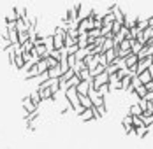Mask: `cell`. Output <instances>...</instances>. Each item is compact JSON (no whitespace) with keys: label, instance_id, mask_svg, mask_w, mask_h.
Masks as SVG:
<instances>
[{"label":"cell","instance_id":"1","mask_svg":"<svg viewBox=\"0 0 153 149\" xmlns=\"http://www.w3.org/2000/svg\"><path fill=\"white\" fill-rule=\"evenodd\" d=\"M153 63V55H148V56H144V58H139L137 65H136V72L141 74V72H144V70H148V67Z\"/></svg>","mask_w":153,"mask_h":149},{"label":"cell","instance_id":"2","mask_svg":"<svg viewBox=\"0 0 153 149\" xmlns=\"http://www.w3.org/2000/svg\"><path fill=\"white\" fill-rule=\"evenodd\" d=\"M76 89H77V95H88V91L93 89V77L90 81H81L76 86Z\"/></svg>","mask_w":153,"mask_h":149},{"label":"cell","instance_id":"3","mask_svg":"<svg viewBox=\"0 0 153 149\" xmlns=\"http://www.w3.org/2000/svg\"><path fill=\"white\" fill-rule=\"evenodd\" d=\"M21 109H23V112L27 114V112H33V111H37L39 105L33 104V102L30 100V97H25V98L21 100Z\"/></svg>","mask_w":153,"mask_h":149},{"label":"cell","instance_id":"4","mask_svg":"<svg viewBox=\"0 0 153 149\" xmlns=\"http://www.w3.org/2000/svg\"><path fill=\"white\" fill-rule=\"evenodd\" d=\"M106 83H109V74L104 70L102 74H99V75L93 77V89H97L99 86H102V84H106Z\"/></svg>","mask_w":153,"mask_h":149},{"label":"cell","instance_id":"5","mask_svg":"<svg viewBox=\"0 0 153 149\" xmlns=\"http://www.w3.org/2000/svg\"><path fill=\"white\" fill-rule=\"evenodd\" d=\"M65 33H53V46H55V49L65 47Z\"/></svg>","mask_w":153,"mask_h":149},{"label":"cell","instance_id":"6","mask_svg":"<svg viewBox=\"0 0 153 149\" xmlns=\"http://www.w3.org/2000/svg\"><path fill=\"white\" fill-rule=\"evenodd\" d=\"M139 61V56L136 53H130L127 58H125V65H127V69H132V67H136Z\"/></svg>","mask_w":153,"mask_h":149},{"label":"cell","instance_id":"7","mask_svg":"<svg viewBox=\"0 0 153 149\" xmlns=\"http://www.w3.org/2000/svg\"><path fill=\"white\" fill-rule=\"evenodd\" d=\"M60 75H62L60 63H58L56 67H51V69H48V77H49V79H58Z\"/></svg>","mask_w":153,"mask_h":149},{"label":"cell","instance_id":"8","mask_svg":"<svg viewBox=\"0 0 153 149\" xmlns=\"http://www.w3.org/2000/svg\"><path fill=\"white\" fill-rule=\"evenodd\" d=\"M37 91H39V95H41L42 102H44V100L53 102V91H51V88H42V89H37Z\"/></svg>","mask_w":153,"mask_h":149},{"label":"cell","instance_id":"9","mask_svg":"<svg viewBox=\"0 0 153 149\" xmlns=\"http://www.w3.org/2000/svg\"><path fill=\"white\" fill-rule=\"evenodd\" d=\"M18 19H19V18H18V13H16V7L9 9L7 14H5V23H16Z\"/></svg>","mask_w":153,"mask_h":149},{"label":"cell","instance_id":"10","mask_svg":"<svg viewBox=\"0 0 153 149\" xmlns=\"http://www.w3.org/2000/svg\"><path fill=\"white\" fill-rule=\"evenodd\" d=\"M37 75H39V72H37V67H35V65H32L30 69H28V70L25 72L23 79H25V81H32V79H35Z\"/></svg>","mask_w":153,"mask_h":149},{"label":"cell","instance_id":"11","mask_svg":"<svg viewBox=\"0 0 153 149\" xmlns=\"http://www.w3.org/2000/svg\"><path fill=\"white\" fill-rule=\"evenodd\" d=\"M88 46V32H83L77 35V47H86Z\"/></svg>","mask_w":153,"mask_h":149},{"label":"cell","instance_id":"12","mask_svg":"<svg viewBox=\"0 0 153 149\" xmlns=\"http://www.w3.org/2000/svg\"><path fill=\"white\" fill-rule=\"evenodd\" d=\"M79 118H81V121H85V123H86V121H92V119H95V118H93L92 107H90V109H85V111L79 114Z\"/></svg>","mask_w":153,"mask_h":149},{"label":"cell","instance_id":"13","mask_svg":"<svg viewBox=\"0 0 153 149\" xmlns=\"http://www.w3.org/2000/svg\"><path fill=\"white\" fill-rule=\"evenodd\" d=\"M79 104L83 105V107H85V109H90V107H92V98H90V97H88V95H79Z\"/></svg>","mask_w":153,"mask_h":149},{"label":"cell","instance_id":"14","mask_svg":"<svg viewBox=\"0 0 153 149\" xmlns=\"http://www.w3.org/2000/svg\"><path fill=\"white\" fill-rule=\"evenodd\" d=\"M134 134L137 135L139 139H144L146 135L150 134V128L148 126H139V128H134Z\"/></svg>","mask_w":153,"mask_h":149},{"label":"cell","instance_id":"15","mask_svg":"<svg viewBox=\"0 0 153 149\" xmlns=\"http://www.w3.org/2000/svg\"><path fill=\"white\" fill-rule=\"evenodd\" d=\"M134 95H136V98H144V97L148 95V89H146V86H144V84H141V86H137V88H136Z\"/></svg>","mask_w":153,"mask_h":149},{"label":"cell","instance_id":"16","mask_svg":"<svg viewBox=\"0 0 153 149\" xmlns=\"http://www.w3.org/2000/svg\"><path fill=\"white\" fill-rule=\"evenodd\" d=\"M7 32H9V42L11 44H18V30H16V27L7 28Z\"/></svg>","mask_w":153,"mask_h":149},{"label":"cell","instance_id":"17","mask_svg":"<svg viewBox=\"0 0 153 149\" xmlns=\"http://www.w3.org/2000/svg\"><path fill=\"white\" fill-rule=\"evenodd\" d=\"M104 55H106L107 65H109V63H113V61L116 60V49H114V47H113V49H107V51L104 53Z\"/></svg>","mask_w":153,"mask_h":149},{"label":"cell","instance_id":"18","mask_svg":"<svg viewBox=\"0 0 153 149\" xmlns=\"http://www.w3.org/2000/svg\"><path fill=\"white\" fill-rule=\"evenodd\" d=\"M128 114H130V116H141V114H143V111H141V107H139L137 102L130 105V109H128Z\"/></svg>","mask_w":153,"mask_h":149},{"label":"cell","instance_id":"19","mask_svg":"<svg viewBox=\"0 0 153 149\" xmlns=\"http://www.w3.org/2000/svg\"><path fill=\"white\" fill-rule=\"evenodd\" d=\"M77 75H79V79H81V81H90V79H92V75H90V70H88L86 67H85V69H81V70L77 72Z\"/></svg>","mask_w":153,"mask_h":149},{"label":"cell","instance_id":"20","mask_svg":"<svg viewBox=\"0 0 153 149\" xmlns=\"http://www.w3.org/2000/svg\"><path fill=\"white\" fill-rule=\"evenodd\" d=\"M28 97H30V100H32L35 105H41V102H42V98H41V95H39V91H37V89H33Z\"/></svg>","mask_w":153,"mask_h":149},{"label":"cell","instance_id":"21","mask_svg":"<svg viewBox=\"0 0 153 149\" xmlns=\"http://www.w3.org/2000/svg\"><path fill=\"white\" fill-rule=\"evenodd\" d=\"M23 65H25V60H23V56H21V55H16L14 65H13V67H14L16 70H21V69H23Z\"/></svg>","mask_w":153,"mask_h":149},{"label":"cell","instance_id":"22","mask_svg":"<svg viewBox=\"0 0 153 149\" xmlns=\"http://www.w3.org/2000/svg\"><path fill=\"white\" fill-rule=\"evenodd\" d=\"M141 118H143L144 126H148V128L153 126V114H141Z\"/></svg>","mask_w":153,"mask_h":149},{"label":"cell","instance_id":"23","mask_svg":"<svg viewBox=\"0 0 153 149\" xmlns=\"http://www.w3.org/2000/svg\"><path fill=\"white\" fill-rule=\"evenodd\" d=\"M137 77L141 79V83H143V84H146V83H150V81H152V75H150V70H144V72H141V74H137Z\"/></svg>","mask_w":153,"mask_h":149},{"label":"cell","instance_id":"24","mask_svg":"<svg viewBox=\"0 0 153 149\" xmlns=\"http://www.w3.org/2000/svg\"><path fill=\"white\" fill-rule=\"evenodd\" d=\"M118 70H120V65H118L116 61H113V63H109V65L106 67V72H107V74H116Z\"/></svg>","mask_w":153,"mask_h":149},{"label":"cell","instance_id":"25","mask_svg":"<svg viewBox=\"0 0 153 149\" xmlns=\"http://www.w3.org/2000/svg\"><path fill=\"white\" fill-rule=\"evenodd\" d=\"M28 39H30L28 32H18V44H25Z\"/></svg>","mask_w":153,"mask_h":149},{"label":"cell","instance_id":"26","mask_svg":"<svg viewBox=\"0 0 153 149\" xmlns=\"http://www.w3.org/2000/svg\"><path fill=\"white\" fill-rule=\"evenodd\" d=\"M79 83H81L79 75H77V74H74L72 77H71V79H69V81H67V88H71V86H74V88H76V86L79 84Z\"/></svg>","mask_w":153,"mask_h":149},{"label":"cell","instance_id":"27","mask_svg":"<svg viewBox=\"0 0 153 149\" xmlns=\"http://www.w3.org/2000/svg\"><path fill=\"white\" fill-rule=\"evenodd\" d=\"M153 37V27H148L146 30H143V39H144V44Z\"/></svg>","mask_w":153,"mask_h":149},{"label":"cell","instance_id":"28","mask_svg":"<svg viewBox=\"0 0 153 149\" xmlns=\"http://www.w3.org/2000/svg\"><path fill=\"white\" fill-rule=\"evenodd\" d=\"M44 46L48 47V51L55 49V46H53V33L51 35H44Z\"/></svg>","mask_w":153,"mask_h":149},{"label":"cell","instance_id":"29","mask_svg":"<svg viewBox=\"0 0 153 149\" xmlns=\"http://www.w3.org/2000/svg\"><path fill=\"white\" fill-rule=\"evenodd\" d=\"M109 91H111V89H109V83H106V84H102V86H99V88H97V93H99L100 97H106Z\"/></svg>","mask_w":153,"mask_h":149},{"label":"cell","instance_id":"30","mask_svg":"<svg viewBox=\"0 0 153 149\" xmlns=\"http://www.w3.org/2000/svg\"><path fill=\"white\" fill-rule=\"evenodd\" d=\"M148 27H150V25H148V18H143V19L137 18V28L139 30H146Z\"/></svg>","mask_w":153,"mask_h":149},{"label":"cell","instance_id":"31","mask_svg":"<svg viewBox=\"0 0 153 149\" xmlns=\"http://www.w3.org/2000/svg\"><path fill=\"white\" fill-rule=\"evenodd\" d=\"M44 60H46V63H48V69H51V67H56V65L60 63V61H58L56 58H53V56H49V55H48Z\"/></svg>","mask_w":153,"mask_h":149},{"label":"cell","instance_id":"32","mask_svg":"<svg viewBox=\"0 0 153 149\" xmlns=\"http://www.w3.org/2000/svg\"><path fill=\"white\" fill-rule=\"evenodd\" d=\"M141 49H143V44H141V42H137V41L134 39V41H132V46H130V51L137 55V53L141 51Z\"/></svg>","mask_w":153,"mask_h":149},{"label":"cell","instance_id":"33","mask_svg":"<svg viewBox=\"0 0 153 149\" xmlns=\"http://www.w3.org/2000/svg\"><path fill=\"white\" fill-rule=\"evenodd\" d=\"M132 126H134V128L144 126V123H143V118H141V116H132Z\"/></svg>","mask_w":153,"mask_h":149},{"label":"cell","instance_id":"34","mask_svg":"<svg viewBox=\"0 0 153 149\" xmlns=\"http://www.w3.org/2000/svg\"><path fill=\"white\" fill-rule=\"evenodd\" d=\"M122 27H123L122 21H116V19H114V21H113V30H111V32H113V35H116V33L122 30Z\"/></svg>","mask_w":153,"mask_h":149},{"label":"cell","instance_id":"35","mask_svg":"<svg viewBox=\"0 0 153 149\" xmlns=\"http://www.w3.org/2000/svg\"><path fill=\"white\" fill-rule=\"evenodd\" d=\"M19 46L23 47V51H32V49H33V44H32V41H30V39H28V41H27L25 44H19Z\"/></svg>","mask_w":153,"mask_h":149},{"label":"cell","instance_id":"36","mask_svg":"<svg viewBox=\"0 0 153 149\" xmlns=\"http://www.w3.org/2000/svg\"><path fill=\"white\" fill-rule=\"evenodd\" d=\"M67 63H69V67L72 69V67L76 65V55H69V56H67Z\"/></svg>","mask_w":153,"mask_h":149},{"label":"cell","instance_id":"37","mask_svg":"<svg viewBox=\"0 0 153 149\" xmlns=\"http://www.w3.org/2000/svg\"><path fill=\"white\" fill-rule=\"evenodd\" d=\"M49 56H53V58H56L60 61V49H51L49 51Z\"/></svg>","mask_w":153,"mask_h":149},{"label":"cell","instance_id":"38","mask_svg":"<svg viewBox=\"0 0 153 149\" xmlns=\"http://www.w3.org/2000/svg\"><path fill=\"white\" fill-rule=\"evenodd\" d=\"M65 49H67V53H69V55H76V51L79 49V47H77V44H74V46H69V47H65Z\"/></svg>","mask_w":153,"mask_h":149},{"label":"cell","instance_id":"39","mask_svg":"<svg viewBox=\"0 0 153 149\" xmlns=\"http://www.w3.org/2000/svg\"><path fill=\"white\" fill-rule=\"evenodd\" d=\"M148 70H150V75H152V81H153V63L148 67Z\"/></svg>","mask_w":153,"mask_h":149}]
</instances>
